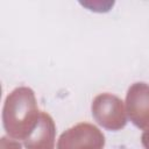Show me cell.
I'll use <instances>...</instances> for the list:
<instances>
[{
	"instance_id": "cell-1",
	"label": "cell",
	"mask_w": 149,
	"mask_h": 149,
	"mask_svg": "<svg viewBox=\"0 0 149 149\" xmlns=\"http://www.w3.org/2000/svg\"><path fill=\"white\" fill-rule=\"evenodd\" d=\"M40 114L34 91L27 86L16 87L3 104V128L12 139L24 141L37 125Z\"/></svg>"
},
{
	"instance_id": "cell-6",
	"label": "cell",
	"mask_w": 149,
	"mask_h": 149,
	"mask_svg": "<svg viewBox=\"0 0 149 149\" xmlns=\"http://www.w3.org/2000/svg\"><path fill=\"white\" fill-rule=\"evenodd\" d=\"M1 149H21V144L15 141V139H7L3 136L1 139Z\"/></svg>"
},
{
	"instance_id": "cell-2",
	"label": "cell",
	"mask_w": 149,
	"mask_h": 149,
	"mask_svg": "<svg viewBox=\"0 0 149 149\" xmlns=\"http://www.w3.org/2000/svg\"><path fill=\"white\" fill-rule=\"evenodd\" d=\"M94 120L104 128L120 130L127 123V112L123 101L111 93L98 94L91 105Z\"/></svg>"
},
{
	"instance_id": "cell-5",
	"label": "cell",
	"mask_w": 149,
	"mask_h": 149,
	"mask_svg": "<svg viewBox=\"0 0 149 149\" xmlns=\"http://www.w3.org/2000/svg\"><path fill=\"white\" fill-rule=\"evenodd\" d=\"M56 126L51 115L41 112L37 125L28 137L23 141L26 149H54L55 148Z\"/></svg>"
},
{
	"instance_id": "cell-7",
	"label": "cell",
	"mask_w": 149,
	"mask_h": 149,
	"mask_svg": "<svg viewBox=\"0 0 149 149\" xmlns=\"http://www.w3.org/2000/svg\"><path fill=\"white\" fill-rule=\"evenodd\" d=\"M141 142L144 149H149V127L144 129L142 136H141Z\"/></svg>"
},
{
	"instance_id": "cell-3",
	"label": "cell",
	"mask_w": 149,
	"mask_h": 149,
	"mask_svg": "<svg viewBox=\"0 0 149 149\" xmlns=\"http://www.w3.org/2000/svg\"><path fill=\"white\" fill-rule=\"evenodd\" d=\"M105 136L88 122H79L61 134L57 149H104Z\"/></svg>"
},
{
	"instance_id": "cell-4",
	"label": "cell",
	"mask_w": 149,
	"mask_h": 149,
	"mask_svg": "<svg viewBox=\"0 0 149 149\" xmlns=\"http://www.w3.org/2000/svg\"><path fill=\"white\" fill-rule=\"evenodd\" d=\"M126 112L129 120L141 129L149 127V85L134 83L126 94Z\"/></svg>"
}]
</instances>
